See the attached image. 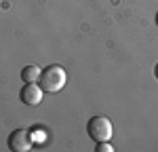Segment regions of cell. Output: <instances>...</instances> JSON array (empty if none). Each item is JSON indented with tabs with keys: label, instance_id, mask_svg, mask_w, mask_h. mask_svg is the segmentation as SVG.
Segmentation results:
<instances>
[{
	"label": "cell",
	"instance_id": "1",
	"mask_svg": "<svg viewBox=\"0 0 158 152\" xmlns=\"http://www.w3.org/2000/svg\"><path fill=\"white\" fill-rule=\"evenodd\" d=\"M65 82H68V74L57 63L47 65L40 74V80H38V85L44 89V93H59L61 89L65 87Z\"/></svg>",
	"mask_w": 158,
	"mask_h": 152
},
{
	"label": "cell",
	"instance_id": "8",
	"mask_svg": "<svg viewBox=\"0 0 158 152\" xmlns=\"http://www.w3.org/2000/svg\"><path fill=\"white\" fill-rule=\"evenodd\" d=\"M156 25H158V13H156Z\"/></svg>",
	"mask_w": 158,
	"mask_h": 152
},
{
	"label": "cell",
	"instance_id": "7",
	"mask_svg": "<svg viewBox=\"0 0 158 152\" xmlns=\"http://www.w3.org/2000/svg\"><path fill=\"white\" fill-rule=\"evenodd\" d=\"M154 74H156V78H158V63H156V68H154Z\"/></svg>",
	"mask_w": 158,
	"mask_h": 152
},
{
	"label": "cell",
	"instance_id": "6",
	"mask_svg": "<svg viewBox=\"0 0 158 152\" xmlns=\"http://www.w3.org/2000/svg\"><path fill=\"white\" fill-rule=\"evenodd\" d=\"M97 152H114V148L110 146L108 141H99V146H97Z\"/></svg>",
	"mask_w": 158,
	"mask_h": 152
},
{
	"label": "cell",
	"instance_id": "2",
	"mask_svg": "<svg viewBox=\"0 0 158 152\" xmlns=\"http://www.w3.org/2000/svg\"><path fill=\"white\" fill-rule=\"evenodd\" d=\"M86 131H89V137L93 139L95 144L99 141H110L112 139V133H114V125L108 116H93L86 125Z\"/></svg>",
	"mask_w": 158,
	"mask_h": 152
},
{
	"label": "cell",
	"instance_id": "5",
	"mask_svg": "<svg viewBox=\"0 0 158 152\" xmlns=\"http://www.w3.org/2000/svg\"><path fill=\"white\" fill-rule=\"evenodd\" d=\"M40 74H42V68L36 65V63H30V65H25L21 70V80L23 82H38Z\"/></svg>",
	"mask_w": 158,
	"mask_h": 152
},
{
	"label": "cell",
	"instance_id": "4",
	"mask_svg": "<svg viewBox=\"0 0 158 152\" xmlns=\"http://www.w3.org/2000/svg\"><path fill=\"white\" fill-rule=\"evenodd\" d=\"M19 95H21V101L25 106H38L42 101V97H44V89L38 82H25Z\"/></svg>",
	"mask_w": 158,
	"mask_h": 152
},
{
	"label": "cell",
	"instance_id": "3",
	"mask_svg": "<svg viewBox=\"0 0 158 152\" xmlns=\"http://www.w3.org/2000/svg\"><path fill=\"white\" fill-rule=\"evenodd\" d=\"M34 133L27 131V129H15L11 135H9V148L15 152H27L34 146Z\"/></svg>",
	"mask_w": 158,
	"mask_h": 152
}]
</instances>
